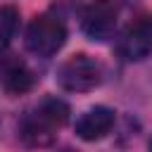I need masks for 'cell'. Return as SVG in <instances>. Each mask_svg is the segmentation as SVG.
I'll return each instance as SVG.
<instances>
[{
	"instance_id": "1",
	"label": "cell",
	"mask_w": 152,
	"mask_h": 152,
	"mask_svg": "<svg viewBox=\"0 0 152 152\" xmlns=\"http://www.w3.org/2000/svg\"><path fill=\"white\" fill-rule=\"evenodd\" d=\"M24 43H26V50L33 52L36 57H52L66 43V28H64L59 17L38 14L28 24Z\"/></svg>"
},
{
	"instance_id": "2",
	"label": "cell",
	"mask_w": 152,
	"mask_h": 152,
	"mask_svg": "<svg viewBox=\"0 0 152 152\" xmlns=\"http://www.w3.org/2000/svg\"><path fill=\"white\" fill-rule=\"evenodd\" d=\"M102 81V69L100 64L78 52V55H71L66 62H62V66L57 69V83L62 90L66 93H88L93 88H97Z\"/></svg>"
},
{
	"instance_id": "3",
	"label": "cell",
	"mask_w": 152,
	"mask_h": 152,
	"mask_svg": "<svg viewBox=\"0 0 152 152\" xmlns=\"http://www.w3.org/2000/svg\"><path fill=\"white\" fill-rule=\"evenodd\" d=\"M114 26H116V5L112 0H93L81 17L83 33L97 43L107 40L112 36Z\"/></svg>"
},
{
	"instance_id": "4",
	"label": "cell",
	"mask_w": 152,
	"mask_h": 152,
	"mask_svg": "<svg viewBox=\"0 0 152 152\" xmlns=\"http://www.w3.org/2000/svg\"><path fill=\"white\" fill-rule=\"evenodd\" d=\"M119 52L128 62H140L152 52V14H140L121 36Z\"/></svg>"
},
{
	"instance_id": "5",
	"label": "cell",
	"mask_w": 152,
	"mask_h": 152,
	"mask_svg": "<svg viewBox=\"0 0 152 152\" xmlns=\"http://www.w3.org/2000/svg\"><path fill=\"white\" fill-rule=\"evenodd\" d=\"M112 126H114V109H109L104 104H95V107L86 109L78 116V121H76V135L81 140L93 142V140L104 138L112 131Z\"/></svg>"
},
{
	"instance_id": "6",
	"label": "cell",
	"mask_w": 152,
	"mask_h": 152,
	"mask_svg": "<svg viewBox=\"0 0 152 152\" xmlns=\"http://www.w3.org/2000/svg\"><path fill=\"white\" fill-rule=\"evenodd\" d=\"M55 126L43 119L38 112L28 114L24 121H21V128H19V135L21 140L28 145V147H48L52 140H55Z\"/></svg>"
},
{
	"instance_id": "7",
	"label": "cell",
	"mask_w": 152,
	"mask_h": 152,
	"mask_svg": "<svg viewBox=\"0 0 152 152\" xmlns=\"http://www.w3.org/2000/svg\"><path fill=\"white\" fill-rule=\"evenodd\" d=\"M2 88L5 93L10 95H21V93H28L33 88V74L24 66V64H12L5 69L2 74Z\"/></svg>"
},
{
	"instance_id": "8",
	"label": "cell",
	"mask_w": 152,
	"mask_h": 152,
	"mask_svg": "<svg viewBox=\"0 0 152 152\" xmlns=\"http://www.w3.org/2000/svg\"><path fill=\"white\" fill-rule=\"evenodd\" d=\"M36 112L43 119H48L55 128H62L66 124V119H69V104L64 100H59V97H45V100H40V104L36 107Z\"/></svg>"
},
{
	"instance_id": "9",
	"label": "cell",
	"mask_w": 152,
	"mask_h": 152,
	"mask_svg": "<svg viewBox=\"0 0 152 152\" xmlns=\"http://www.w3.org/2000/svg\"><path fill=\"white\" fill-rule=\"evenodd\" d=\"M17 28H19V10L14 5H2L0 7V48L12 43V38L17 36Z\"/></svg>"
},
{
	"instance_id": "10",
	"label": "cell",
	"mask_w": 152,
	"mask_h": 152,
	"mask_svg": "<svg viewBox=\"0 0 152 152\" xmlns=\"http://www.w3.org/2000/svg\"><path fill=\"white\" fill-rule=\"evenodd\" d=\"M62 152H76V150H71V147H66V150H62Z\"/></svg>"
},
{
	"instance_id": "11",
	"label": "cell",
	"mask_w": 152,
	"mask_h": 152,
	"mask_svg": "<svg viewBox=\"0 0 152 152\" xmlns=\"http://www.w3.org/2000/svg\"><path fill=\"white\" fill-rule=\"evenodd\" d=\"M150 152H152V138H150Z\"/></svg>"
}]
</instances>
